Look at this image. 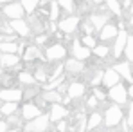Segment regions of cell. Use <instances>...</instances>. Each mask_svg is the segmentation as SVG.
<instances>
[{
  "mask_svg": "<svg viewBox=\"0 0 133 132\" xmlns=\"http://www.w3.org/2000/svg\"><path fill=\"white\" fill-rule=\"evenodd\" d=\"M50 129V119H49V114H40L38 118L31 119V121H25V125L22 127L23 132H47Z\"/></svg>",
  "mask_w": 133,
  "mask_h": 132,
  "instance_id": "6da1fadb",
  "label": "cell"
},
{
  "mask_svg": "<svg viewBox=\"0 0 133 132\" xmlns=\"http://www.w3.org/2000/svg\"><path fill=\"white\" fill-rule=\"evenodd\" d=\"M124 119V112L121 110L119 105H110L108 109L104 110V118H103V121H104V125L106 127H117L121 121Z\"/></svg>",
  "mask_w": 133,
  "mask_h": 132,
  "instance_id": "7a4b0ae2",
  "label": "cell"
},
{
  "mask_svg": "<svg viewBox=\"0 0 133 132\" xmlns=\"http://www.w3.org/2000/svg\"><path fill=\"white\" fill-rule=\"evenodd\" d=\"M106 96L110 98L115 105H119V107L128 101V90H126V87L122 83H117V85H113L111 89H108V94Z\"/></svg>",
  "mask_w": 133,
  "mask_h": 132,
  "instance_id": "3957f363",
  "label": "cell"
},
{
  "mask_svg": "<svg viewBox=\"0 0 133 132\" xmlns=\"http://www.w3.org/2000/svg\"><path fill=\"white\" fill-rule=\"evenodd\" d=\"M2 15H4L5 18H9V20H18V18H23L25 11H23L22 4L15 0V2L5 4V5L2 7Z\"/></svg>",
  "mask_w": 133,
  "mask_h": 132,
  "instance_id": "277c9868",
  "label": "cell"
},
{
  "mask_svg": "<svg viewBox=\"0 0 133 132\" xmlns=\"http://www.w3.org/2000/svg\"><path fill=\"white\" fill-rule=\"evenodd\" d=\"M65 56H66V49H65V45H61V44H52L45 49V58L49 62H59Z\"/></svg>",
  "mask_w": 133,
  "mask_h": 132,
  "instance_id": "5b68a950",
  "label": "cell"
},
{
  "mask_svg": "<svg viewBox=\"0 0 133 132\" xmlns=\"http://www.w3.org/2000/svg\"><path fill=\"white\" fill-rule=\"evenodd\" d=\"M85 92H87V87H85V83L79 82V80H74V82H70V83L66 85V96H68L72 101L81 100V98L85 96Z\"/></svg>",
  "mask_w": 133,
  "mask_h": 132,
  "instance_id": "8992f818",
  "label": "cell"
},
{
  "mask_svg": "<svg viewBox=\"0 0 133 132\" xmlns=\"http://www.w3.org/2000/svg\"><path fill=\"white\" fill-rule=\"evenodd\" d=\"M40 114H42V109H40L34 101L23 103L22 109H20V116H22L23 121H31V119H34V118H38Z\"/></svg>",
  "mask_w": 133,
  "mask_h": 132,
  "instance_id": "52a82bcc",
  "label": "cell"
},
{
  "mask_svg": "<svg viewBox=\"0 0 133 132\" xmlns=\"http://www.w3.org/2000/svg\"><path fill=\"white\" fill-rule=\"evenodd\" d=\"M68 114H70L68 107L61 103H54V105H50V110H49V119H50V123H58V121L65 119Z\"/></svg>",
  "mask_w": 133,
  "mask_h": 132,
  "instance_id": "ba28073f",
  "label": "cell"
},
{
  "mask_svg": "<svg viewBox=\"0 0 133 132\" xmlns=\"http://www.w3.org/2000/svg\"><path fill=\"white\" fill-rule=\"evenodd\" d=\"M79 24H81V18L72 15V16H68V18H63V20H59L58 27H59V31H61V33H65V35H70V33H76V31H77Z\"/></svg>",
  "mask_w": 133,
  "mask_h": 132,
  "instance_id": "9c48e42d",
  "label": "cell"
},
{
  "mask_svg": "<svg viewBox=\"0 0 133 132\" xmlns=\"http://www.w3.org/2000/svg\"><path fill=\"white\" fill-rule=\"evenodd\" d=\"M20 100H23V90L22 89H0V101H13L18 103Z\"/></svg>",
  "mask_w": 133,
  "mask_h": 132,
  "instance_id": "30bf717a",
  "label": "cell"
},
{
  "mask_svg": "<svg viewBox=\"0 0 133 132\" xmlns=\"http://www.w3.org/2000/svg\"><path fill=\"white\" fill-rule=\"evenodd\" d=\"M115 44H113V58H121L122 53H124V47H126V40H128V33L124 29H119L117 36L113 38Z\"/></svg>",
  "mask_w": 133,
  "mask_h": 132,
  "instance_id": "8fae6325",
  "label": "cell"
},
{
  "mask_svg": "<svg viewBox=\"0 0 133 132\" xmlns=\"http://www.w3.org/2000/svg\"><path fill=\"white\" fill-rule=\"evenodd\" d=\"M113 71H115L121 78H124L126 82L133 83V72H131V65H130V62H117V64L113 65Z\"/></svg>",
  "mask_w": 133,
  "mask_h": 132,
  "instance_id": "7c38bea8",
  "label": "cell"
},
{
  "mask_svg": "<svg viewBox=\"0 0 133 132\" xmlns=\"http://www.w3.org/2000/svg\"><path fill=\"white\" fill-rule=\"evenodd\" d=\"M72 54H74L72 58H76V60H79V62H85V60H88L90 56H92V49L81 45L79 42H74V44H72Z\"/></svg>",
  "mask_w": 133,
  "mask_h": 132,
  "instance_id": "4fadbf2b",
  "label": "cell"
},
{
  "mask_svg": "<svg viewBox=\"0 0 133 132\" xmlns=\"http://www.w3.org/2000/svg\"><path fill=\"white\" fill-rule=\"evenodd\" d=\"M9 27H11V31H13L15 35H18V36H29V33H31V29H29V24L25 22L23 18H18V20H11V22H9Z\"/></svg>",
  "mask_w": 133,
  "mask_h": 132,
  "instance_id": "5bb4252c",
  "label": "cell"
},
{
  "mask_svg": "<svg viewBox=\"0 0 133 132\" xmlns=\"http://www.w3.org/2000/svg\"><path fill=\"white\" fill-rule=\"evenodd\" d=\"M104 87L111 89L113 85H117V83H121V76L113 71V67H108L104 72H103V82H101Z\"/></svg>",
  "mask_w": 133,
  "mask_h": 132,
  "instance_id": "9a60e30c",
  "label": "cell"
},
{
  "mask_svg": "<svg viewBox=\"0 0 133 132\" xmlns=\"http://www.w3.org/2000/svg\"><path fill=\"white\" fill-rule=\"evenodd\" d=\"M117 33H119V29H117V25L115 24L108 22L101 31H99V40H103V42H108V40H113L115 36H117Z\"/></svg>",
  "mask_w": 133,
  "mask_h": 132,
  "instance_id": "2e32d148",
  "label": "cell"
},
{
  "mask_svg": "<svg viewBox=\"0 0 133 132\" xmlns=\"http://www.w3.org/2000/svg\"><path fill=\"white\" fill-rule=\"evenodd\" d=\"M88 20H90V24L94 25L95 31H101V29L108 24V15H106V13H92Z\"/></svg>",
  "mask_w": 133,
  "mask_h": 132,
  "instance_id": "e0dca14e",
  "label": "cell"
},
{
  "mask_svg": "<svg viewBox=\"0 0 133 132\" xmlns=\"http://www.w3.org/2000/svg\"><path fill=\"white\" fill-rule=\"evenodd\" d=\"M65 71L68 74H79V72H83V69H85V64L83 62H79V60H76V58H68L65 64Z\"/></svg>",
  "mask_w": 133,
  "mask_h": 132,
  "instance_id": "ac0fdd59",
  "label": "cell"
},
{
  "mask_svg": "<svg viewBox=\"0 0 133 132\" xmlns=\"http://www.w3.org/2000/svg\"><path fill=\"white\" fill-rule=\"evenodd\" d=\"M40 98L43 100L47 105H49V103H50V105H54V103H61L63 94H59V92L54 89V90H43V92L40 94Z\"/></svg>",
  "mask_w": 133,
  "mask_h": 132,
  "instance_id": "d6986e66",
  "label": "cell"
},
{
  "mask_svg": "<svg viewBox=\"0 0 133 132\" xmlns=\"http://www.w3.org/2000/svg\"><path fill=\"white\" fill-rule=\"evenodd\" d=\"M38 58H42V53H40L38 45H27L23 49V56H22L23 62H34Z\"/></svg>",
  "mask_w": 133,
  "mask_h": 132,
  "instance_id": "ffe728a7",
  "label": "cell"
},
{
  "mask_svg": "<svg viewBox=\"0 0 133 132\" xmlns=\"http://www.w3.org/2000/svg\"><path fill=\"white\" fill-rule=\"evenodd\" d=\"M18 64H20L18 54H0V67H4V69H13Z\"/></svg>",
  "mask_w": 133,
  "mask_h": 132,
  "instance_id": "44dd1931",
  "label": "cell"
},
{
  "mask_svg": "<svg viewBox=\"0 0 133 132\" xmlns=\"http://www.w3.org/2000/svg\"><path fill=\"white\" fill-rule=\"evenodd\" d=\"M16 80L22 83L23 87H32V85H38V83H36V80H34V76L31 74V71H20V72H18V76H16Z\"/></svg>",
  "mask_w": 133,
  "mask_h": 132,
  "instance_id": "7402d4cb",
  "label": "cell"
},
{
  "mask_svg": "<svg viewBox=\"0 0 133 132\" xmlns=\"http://www.w3.org/2000/svg\"><path fill=\"white\" fill-rule=\"evenodd\" d=\"M101 123H103V116L99 112H92L88 116V119H87V130L88 132L95 130L97 127H101Z\"/></svg>",
  "mask_w": 133,
  "mask_h": 132,
  "instance_id": "603a6c76",
  "label": "cell"
},
{
  "mask_svg": "<svg viewBox=\"0 0 133 132\" xmlns=\"http://www.w3.org/2000/svg\"><path fill=\"white\" fill-rule=\"evenodd\" d=\"M20 45L16 42H0V53L2 54H18Z\"/></svg>",
  "mask_w": 133,
  "mask_h": 132,
  "instance_id": "cb8c5ba5",
  "label": "cell"
},
{
  "mask_svg": "<svg viewBox=\"0 0 133 132\" xmlns=\"http://www.w3.org/2000/svg\"><path fill=\"white\" fill-rule=\"evenodd\" d=\"M16 110H18V103H13V101H4V103L0 105V114L5 116V118L16 114Z\"/></svg>",
  "mask_w": 133,
  "mask_h": 132,
  "instance_id": "d4e9b609",
  "label": "cell"
},
{
  "mask_svg": "<svg viewBox=\"0 0 133 132\" xmlns=\"http://www.w3.org/2000/svg\"><path fill=\"white\" fill-rule=\"evenodd\" d=\"M104 5H106V9L110 11L111 15L121 16V13H122V5H121L119 0H104Z\"/></svg>",
  "mask_w": 133,
  "mask_h": 132,
  "instance_id": "484cf974",
  "label": "cell"
},
{
  "mask_svg": "<svg viewBox=\"0 0 133 132\" xmlns=\"http://www.w3.org/2000/svg\"><path fill=\"white\" fill-rule=\"evenodd\" d=\"M20 4H22L23 11H25L27 15H32V13H36L38 5H40V0H22Z\"/></svg>",
  "mask_w": 133,
  "mask_h": 132,
  "instance_id": "4316f807",
  "label": "cell"
},
{
  "mask_svg": "<svg viewBox=\"0 0 133 132\" xmlns=\"http://www.w3.org/2000/svg\"><path fill=\"white\" fill-rule=\"evenodd\" d=\"M92 54H95L97 58H101V60H104L108 54H110V47L106 44H103V45H95L94 49H92Z\"/></svg>",
  "mask_w": 133,
  "mask_h": 132,
  "instance_id": "83f0119b",
  "label": "cell"
},
{
  "mask_svg": "<svg viewBox=\"0 0 133 132\" xmlns=\"http://www.w3.org/2000/svg\"><path fill=\"white\" fill-rule=\"evenodd\" d=\"M32 76H34L36 83H45V82L49 80V72L45 71V67H43V65H42V67H38V69H36V72H34Z\"/></svg>",
  "mask_w": 133,
  "mask_h": 132,
  "instance_id": "f1b7e54d",
  "label": "cell"
},
{
  "mask_svg": "<svg viewBox=\"0 0 133 132\" xmlns=\"http://www.w3.org/2000/svg\"><path fill=\"white\" fill-rule=\"evenodd\" d=\"M122 54H126V60L133 64V36L128 35V40H126V47H124V53Z\"/></svg>",
  "mask_w": 133,
  "mask_h": 132,
  "instance_id": "f546056e",
  "label": "cell"
},
{
  "mask_svg": "<svg viewBox=\"0 0 133 132\" xmlns=\"http://www.w3.org/2000/svg\"><path fill=\"white\" fill-rule=\"evenodd\" d=\"M56 4H58L59 7H63L65 13H74V11H76V4H74V0H56Z\"/></svg>",
  "mask_w": 133,
  "mask_h": 132,
  "instance_id": "4dcf8cb0",
  "label": "cell"
},
{
  "mask_svg": "<svg viewBox=\"0 0 133 132\" xmlns=\"http://www.w3.org/2000/svg\"><path fill=\"white\" fill-rule=\"evenodd\" d=\"M58 16H59V5L56 4V0H52V2H50L49 18H50V22H56V20H58Z\"/></svg>",
  "mask_w": 133,
  "mask_h": 132,
  "instance_id": "1f68e13d",
  "label": "cell"
},
{
  "mask_svg": "<svg viewBox=\"0 0 133 132\" xmlns=\"http://www.w3.org/2000/svg\"><path fill=\"white\" fill-rule=\"evenodd\" d=\"M103 72H104V71L95 69V74L90 78V85H92V87H99V83L103 82Z\"/></svg>",
  "mask_w": 133,
  "mask_h": 132,
  "instance_id": "d6a6232c",
  "label": "cell"
},
{
  "mask_svg": "<svg viewBox=\"0 0 133 132\" xmlns=\"http://www.w3.org/2000/svg\"><path fill=\"white\" fill-rule=\"evenodd\" d=\"M81 45H85V47H88V49H94L95 47V38L92 36V35H83V38H81V42H79Z\"/></svg>",
  "mask_w": 133,
  "mask_h": 132,
  "instance_id": "836d02e7",
  "label": "cell"
},
{
  "mask_svg": "<svg viewBox=\"0 0 133 132\" xmlns=\"http://www.w3.org/2000/svg\"><path fill=\"white\" fill-rule=\"evenodd\" d=\"M94 96H95V100H97V101H104V100L108 98V96H106V92H104V90H101L99 87H94Z\"/></svg>",
  "mask_w": 133,
  "mask_h": 132,
  "instance_id": "e575fe53",
  "label": "cell"
},
{
  "mask_svg": "<svg viewBox=\"0 0 133 132\" xmlns=\"http://www.w3.org/2000/svg\"><path fill=\"white\" fill-rule=\"evenodd\" d=\"M81 29H83V33H85V35H92V33L95 31V29H94V25L90 24V20H85L83 25H81Z\"/></svg>",
  "mask_w": 133,
  "mask_h": 132,
  "instance_id": "d590c367",
  "label": "cell"
},
{
  "mask_svg": "<svg viewBox=\"0 0 133 132\" xmlns=\"http://www.w3.org/2000/svg\"><path fill=\"white\" fill-rule=\"evenodd\" d=\"M54 130H56V132H66V130H68V123H66V119H61V121H58Z\"/></svg>",
  "mask_w": 133,
  "mask_h": 132,
  "instance_id": "8d00e7d4",
  "label": "cell"
},
{
  "mask_svg": "<svg viewBox=\"0 0 133 132\" xmlns=\"http://www.w3.org/2000/svg\"><path fill=\"white\" fill-rule=\"evenodd\" d=\"M97 103H99V101H97V100H95V96H94V94H92V96H88V98H87V107H88V109L95 110V109H97Z\"/></svg>",
  "mask_w": 133,
  "mask_h": 132,
  "instance_id": "74e56055",
  "label": "cell"
},
{
  "mask_svg": "<svg viewBox=\"0 0 133 132\" xmlns=\"http://www.w3.org/2000/svg\"><path fill=\"white\" fill-rule=\"evenodd\" d=\"M126 121H128V125H131V127H133V101L130 103V109H128V119H126Z\"/></svg>",
  "mask_w": 133,
  "mask_h": 132,
  "instance_id": "f35d334b",
  "label": "cell"
},
{
  "mask_svg": "<svg viewBox=\"0 0 133 132\" xmlns=\"http://www.w3.org/2000/svg\"><path fill=\"white\" fill-rule=\"evenodd\" d=\"M45 42H47V33H42L36 36V45H43Z\"/></svg>",
  "mask_w": 133,
  "mask_h": 132,
  "instance_id": "ab89813d",
  "label": "cell"
},
{
  "mask_svg": "<svg viewBox=\"0 0 133 132\" xmlns=\"http://www.w3.org/2000/svg\"><path fill=\"white\" fill-rule=\"evenodd\" d=\"M7 129H9V127H7V123L0 119V132H7Z\"/></svg>",
  "mask_w": 133,
  "mask_h": 132,
  "instance_id": "60d3db41",
  "label": "cell"
},
{
  "mask_svg": "<svg viewBox=\"0 0 133 132\" xmlns=\"http://www.w3.org/2000/svg\"><path fill=\"white\" fill-rule=\"evenodd\" d=\"M126 90H128V98H133V83H131L128 89H126Z\"/></svg>",
  "mask_w": 133,
  "mask_h": 132,
  "instance_id": "b9f144b4",
  "label": "cell"
},
{
  "mask_svg": "<svg viewBox=\"0 0 133 132\" xmlns=\"http://www.w3.org/2000/svg\"><path fill=\"white\" fill-rule=\"evenodd\" d=\"M131 4H133V0H124V7H126V9H128Z\"/></svg>",
  "mask_w": 133,
  "mask_h": 132,
  "instance_id": "7bdbcfd3",
  "label": "cell"
},
{
  "mask_svg": "<svg viewBox=\"0 0 133 132\" xmlns=\"http://www.w3.org/2000/svg\"><path fill=\"white\" fill-rule=\"evenodd\" d=\"M11 2H15V0H0V4H11Z\"/></svg>",
  "mask_w": 133,
  "mask_h": 132,
  "instance_id": "ee69618b",
  "label": "cell"
},
{
  "mask_svg": "<svg viewBox=\"0 0 133 132\" xmlns=\"http://www.w3.org/2000/svg\"><path fill=\"white\" fill-rule=\"evenodd\" d=\"M130 25H131V27H133V15H131V16H130Z\"/></svg>",
  "mask_w": 133,
  "mask_h": 132,
  "instance_id": "f6af8a7d",
  "label": "cell"
},
{
  "mask_svg": "<svg viewBox=\"0 0 133 132\" xmlns=\"http://www.w3.org/2000/svg\"><path fill=\"white\" fill-rule=\"evenodd\" d=\"M106 132H117V130H111V129H108V130H106Z\"/></svg>",
  "mask_w": 133,
  "mask_h": 132,
  "instance_id": "bcb514c9",
  "label": "cell"
},
{
  "mask_svg": "<svg viewBox=\"0 0 133 132\" xmlns=\"http://www.w3.org/2000/svg\"><path fill=\"white\" fill-rule=\"evenodd\" d=\"M0 72H2V67H0Z\"/></svg>",
  "mask_w": 133,
  "mask_h": 132,
  "instance_id": "7dc6e473",
  "label": "cell"
}]
</instances>
